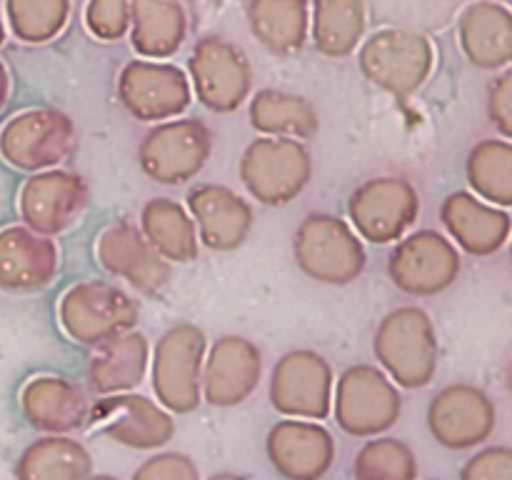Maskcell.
Wrapping results in <instances>:
<instances>
[{"mask_svg": "<svg viewBox=\"0 0 512 480\" xmlns=\"http://www.w3.org/2000/svg\"><path fill=\"white\" fill-rule=\"evenodd\" d=\"M85 480H118L115 475H88Z\"/></svg>", "mask_w": 512, "mask_h": 480, "instance_id": "b9f144b4", "label": "cell"}, {"mask_svg": "<svg viewBox=\"0 0 512 480\" xmlns=\"http://www.w3.org/2000/svg\"><path fill=\"white\" fill-rule=\"evenodd\" d=\"M250 125L270 138L308 140L318 133V113L300 95L265 88L250 100Z\"/></svg>", "mask_w": 512, "mask_h": 480, "instance_id": "f1b7e54d", "label": "cell"}, {"mask_svg": "<svg viewBox=\"0 0 512 480\" xmlns=\"http://www.w3.org/2000/svg\"><path fill=\"white\" fill-rule=\"evenodd\" d=\"M445 230L450 238L470 255H493L508 243L510 238V215L508 210H500L498 205H490L480 200L478 195L458 193L448 195L440 208Z\"/></svg>", "mask_w": 512, "mask_h": 480, "instance_id": "7402d4cb", "label": "cell"}, {"mask_svg": "<svg viewBox=\"0 0 512 480\" xmlns=\"http://www.w3.org/2000/svg\"><path fill=\"white\" fill-rule=\"evenodd\" d=\"M365 30L363 0H315L313 40L328 58H345L360 43Z\"/></svg>", "mask_w": 512, "mask_h": 480, "instance_id": "1f68e13d", "label": "cell"}, {"mask_svg": "<svg viewBox=\"0 0 512 480\" xmlns=\"http://www.w3.org/2000/svg\"><path fill=\"white\" fill-rule=\"evenodd\" d=\"M468 183L473 195L498 208L512 205V145L505 138L480 140L468 155Z\"/></svg>", "mask_w": 512, "mask_h": 480, "instance_id": "d6a6232c", "label": "cell"}, {"mask_svg": "<svg viewBox=\"0 0 512 480\" xmlns=\"http://www.w3.org/2000/svg\"><path fill=\"white\" fill-rule=\"evenodd\" d=\"M133 480H200L198 465L185 453H160L145 460Z\"/></svg>", "mask_w": 512, "mask_h": 480, "instance_id": "74e56055", "label": "cell"}, {"mask_svg": "<svg viewBox=\"0 0 512 480\" xmlns=\"http://www.w3.org/2000/svg\"><path fill=\"white\" fill-rule=\"evenodd\" d=\"M75 148L73 120L53 108L20 113L0 133L5 160L20 170H50Z\"/></svg>", "mask_w": 512, "mask_h": 480, "instance_id": "4fadbf2b", "label": "cell"}, {"mask_svg": "<svg viewBox=\"0 0 512 480\" xmlns=\"http://www.w3.org/2000/svg\"><path fill=\"white\" fill-rule=\"evenodd\" d=\"M495 413L488 393L475 385L455 383L440 390L428 408V428L448 450H470L493 435Z\"/></svg>", "mask_w": 512, "mask_h": 480, "instance_id": "2e32d148", "label": "cell"}, {"mask_svg": "<svg viewBox=\"0 0 512 480\" xmlns=\"http://www.w3.org/2000/svg\"><path fill=\"white\" fill-rule=\"evenodd\" d=\"M460 45L478 68H505L512 58V15L498 3H475L460 18Z\"/></svg>", "mask_w": 512, "mask_h": 480, "instance_id": "484cf974", "label": "cell"}, {"mask_svg": "<svg viewBox=\"0 0 512 480\" xmlns=\"http://www.w3.org/2000/svg\"><path fill=\"white\" fill-rule=\"evenodd\" d=\"M85 23L100 40L123 38L130 28V0H90Z\"/></svg>", "mask_w": 512, "mask_h": 480, "instance_id": "d590c367", "label": "cell"}, {"mask_svg": "<svg viewBox=\"0 0 512 480\" xmlns=\"http://www.w3.org/2000/svg\"><path fill=\"white\" fill-rule=\"evenodd\" d=\"M488 115L490 123L500 130L505 140H510L512 135V73L505 70L493 85H490L488 93Z\"/></svg>", "mask_w": 512, "mask_h": 480, "instance_id": "f35d334b", "label": "cell"}, {"mask_svg": "<svg viewBox=\"0 0 512 480\" xmlns=\"http://www.w3.org/2000/svg\"><path fill=\"white\" fill-rule=\"evenodd\" d=\"M335 423L355 438H375L393 428L403 398L393 380L375 365H353L335 383Z\"/></svg>", "mask_w": 512, "mask_h": 480, "instance_id": "3957f363", "label": "cell"}, {"mask_svg": "<svg viewBox=\"0 0 512 480\" xmlns=\"http://www.w3.org/2000/svg\"><path fill=\"white\" fill-rule=\"evenodd\" d=\"M460 253L453 240L435 230H418L395 245L388 260V275L403 293L438 295L455 283Z\"/></svg>", "mask_w": 512, "mask_h": 480, "instance_id": "5bb4252c", "label": "cell"}, {"mask_svg": "<svg viewBox=\"0 0 512 480\" xmlns=\"http://www.w3.org/2000/svg\"><path fill=\"white\" fill-rule=\"evenodd\" d=\"M433 45L410 30H378L360 50V70L373 85L398 100L420 90L433 70Z\"/></svg>", "mask_w": 512, "mask_h": 480, "instance_id": "5b68a950", "label": "cell"}, {"mask_svg": "<svg viewBox=\"0 0 512 480\" xmlns=\"http://www.w3.org/2000/svg\"><path fill=\"white\" fill-rule=\"evenodd\" d=\"M90 403L83 390L65 378H33L23 388V413L33 428L65 435L83 428Z\"/></svg>", "mask_w": 512, "mask_h": 480, "instance_id": "d4e9b609", "label": "cell"}, {"mask_svg": "<svg viewBox=\"0 0 512 480\" xmlns=\"http://www.w3.org/2000/svg\"><path fill=\"white\" fill-rule=\"evenodd\" d=\"M270 405L285 418L323 420L333 405V368L313 350H290L275 363Z\"/></svg>", "mask_w": 512, "mask_h": 480, "instance_id": "9c48e42d", "label": "cell"}, {"mask_svg": "<svg viewBox=\"0 0 512 480\" xmlns=\"http://www.w3.org/2000/svg\"><path fill=\"white\" fill-rule=\"evenodd\" d=\"M420 200L405 178H375L360 185L348 203L350 228L375 245L400 240L418 218Z\"/></svg>", "mask_w": 512, "mask_h": 480, "instance_id": "7c38bea8", "label": "cell"}, {"mask_svg": "<svg viewBox=\"0 0 512 480\" xmlns=\"http://www.w3.org/2000/svg\"><path fill=\"white\" fill-rule=\"evenodd\" d=\"M313 178V158L300 140H253L240 158V180L255 200L265 205H285L298 198Z\"/></svg>", "mask_w": 512, "mask_h": 480, "instance_id": "7a4b0ae2", "label": "cell"}, {"mask_svg": "<svg viewBox=\"0 0 512 480\" xmlns=\"http://www.w3.org/2000/svg\"><path fill=\"white\" fill-rule=\"evenodd\" d=\"M90 473V453L68 435H45L18 460V480H85Z\"/></svg>", "mask_w": 512, "mask_h": 480, "instance_id": "f546056e", "label": "cell"}, {"mask_svg": "<svg viewBox=\"0 0 512 480\" xmlns=\"http://www.w3.org/2000/svg\"><path fill=\"white\" fill-rule=\"evenodd\" d=\"M188 210L198 240L210 250H235L253 228L250 205L225 185H195L188 193Z\"/></svg>", "mask_w": 512, "mask_h": 480, "instance_id": "44dd1931", "label": "cell"}, {"mask_svg": "<svg viewBox=\"0 0 512 480\" xmlns=\"http://www.w3.org/2000/svg\"><path fill=\"white\" fill-rule=\"evenodd\" d=\"M268 460L285 480H323L335 463V440L313 420H280L265 440Z\"/></svg>", "mask_w": 512, "mask_h": 480, "instance_id": "d6986e66", "label": "cell"}, {"mask_svg": "<svg viewBox=\"0 0 512 480\" xmlns=\"http://www.w3.org/2000/svg\"><path fill=\"white\" fill-rule=\"evenodd\" d=\"M193 93L213 113H230L248 100L253 70L243 50L223 38H203L190 55Z\"/></svg>", "mask_w": 512, "mask_h": 480, "instance_id": "9a60e30c", "label": "cell"}, {"mask_svg": "<svg viewBox=\"0 0 512 480\" xmlns=\"http://www.w3.org/2000/svg\"><path fill=\"white\" fill-rule=\"evenodd\" d=\"M460 480H512V450L508 445L480 450L463 465Z\"/></svg>", "mask_w": 512, "mask_h": 480, "instance_id": "8d00e7d4", "label": "cell"}, {"mask_svg": "<svg viewBox=\"0 0 512 480\" xmlns=\"http://www.w3.org/2000/svg\"><path fill=\"white\" fill-rule=\"evenodd\" d=\"M355 480H415L418 460L398 438H373L360 448L353 465Z\"/></svg>", "mask_w": 512, "mask_h": 480, "instance_id": "836d02e7", "label": "cell"}, {"mask_svg": "<svg viewBox=\"0 0 512 480\" xmlns=\"http://www.w3.org/2000/svg\"><path fill=\"white\" fill-rule=\"evenodd\" d=\"M130 43L148 60L170 58L185 40V13L175 0H130Z\"/></svg>", "mask_w": 512, "mask_h": 480, "instance_id": "4316f807", "label": "cell"}, {"mask_svg": "<svg viewBox=\"0 0 512 480\" xmlns=\"http://www.w3.org/2000/svg\"><path fill=\"white\" fill-rule=\"evenodd\" d=\"M210 480H245L243 475H235V473H215Z\"/></svg>", "mask_w": 512, "mask_h": 480, "instance_id": "60d3db41", "label": "cell"}, {"mask_svg": "<svg viewBox=\"0 0 512 480\" xmlns=\"http://www.w3.org/2000/svg\"><path fill=\"white\" fill-rule=\"evenodd\" d=\"M373 350L385 375L400 388L418 390L433 380L438 368V340L430 315L415 305H403L380 320Z\"/></svg>", "mask_w": 512, "mask_h": 480, "instance_id": "6da1fadb", "label": "cell"}, {"mask_svg": "<svg viewBox=\"0 0 512 480\" xmlns=\"http://www.w3.org/2000/svg\"><path fill=\"white\" fill-rule=\"evenodd\" d=\"M250 28L255 38L273 53H298L308 40V3L305 0H250Z\"/></svg>", "mask_w": 512, "mask_h": 480, "instance_id": "4dcf8cb0", "label": "cell"}, {"mask_svg": "<svg viewBox=\"0 0 512 480\" xmlns=\"http://www.w3.org/2000/svg\"><path fill=\"white\" fill-rule=\"evenodd\" d=\"M100 265L145 295H158L170 283V263L155 253L135 225L115 223L100 233L95 245Z\"/></svg>", "mask_w": 512, "mask_h": 480, "instance_id": "ffe728a7", "label": "cell"}, {"mask_svg": "<svg viewBox=\"0 0 512 480\" xmlns=\"http://www.w3.org/2000/svg\"><path fill=\"white\" fill-rule=\"evenodd\" d=\"M5 98H8V73H5V68L0 65V108H3Z\"/></svg>", "mask_w": 512, "mask_h": 480, "instance_id": "ab89813d", "label": "cell"}, {"mask_svg": "<svg viewBox=\"0 0 512 480\" xmlns=\"http://www.w3.org/2000/svg\"><path fill=\"white\" fill-rule=\"evenodd\" d=\"M58 273V248L48 235L30 228L0 233V285L10 290H38Z\"/></svg>", "mask_w": 512, "mask_h": 480, "instance_id": "603a6c76", "label": "cell"}, {"mask_svg": "<svg viewBox=\"0 0 512 480\" xmlns=\"http://www.w3.org/2000/svg\"><path fill=\"white\" fill-rule=\"evenodd\" d=\"M0 45H3V25H0Z\"/></svg>", "mask_w": 512, "mask_h": 480, "instance_id": "7bdbcfd3", "label": "cell"}, {"mask_svg": "<svg viewBox=\"0 0 512 480\" xmlns=\"http://www.w3.org/2000/svg\"><path fill=\"white\" fill-rule=\"evenodd\" d=\"M88 205V185L68 170H43L20 190V215L30 230L58 235L78 223Z\"/></svg>", "mask_w": 512, "mask_h": 480, "instance_id": "e0dca14e", "label": "cell"}, {"mask_svg": "<svg viewBox=\"0 0 512 480\" xmlns=\"http://www.w3.org/2000/svg\"><path fill=\"white\" fill-rule=\"evenodd\" d=\"M13 33L25 43L53 40L68 20V0H8Z\"/></svg>", "mask_w": 512, "mask_h": 480, "instance_id": "e575fe53", "label": "cell"}, {"mask_svg": "<svg viewBox=\"0 0 512 480\" xmlns=\"http://www.w3.org/2000/svg\"><path fill=\"white\" fill-rule=\"evenodd\" d=\"M263 373L260 350L240 335L215 340L203 360L200 395L215 408H233L248 400Z\"/></svg>", "mask_w": 512, "mask_h": 480, "instance_id": "ac0fdd59", "label": "cell"}, {"mask_svg": "<svg viewBox=\"0 0 512 480\" xmlns=\"http://www.w3.org/2000/svg\"><path fill=\"white\" fill-rule=\"evenodd\" d=\"M85 423L110 438L113 443L133 450H155L170 443L175 435L173 413L153 403L145 395L113 393L95 400Z\"/></svg>", "mask_w": 512, "mask_h": 480, "instance_id": "30bf717a", "label": "cell"}, {"mask_svg": "<svg viewBox=\"0 0 512 480\" xmlns=\"http://www.w3.org/2000/svg\"><path fill=\"white\" fill-rule=\"evenodd\" d=\"M140 233L168 263H190L198 255V233L193 218L183 205L168 198H153L143 205Z\"/></svg>", "mask_w": 512, "mask_h": 480, "instance_id": "83f0119b", "label": "cell"}, {"mask_svg": "<svg viewBox=\"0 0 512 480\" xmlns=\"http://www.w3.org/2000/svg\"><path fill=\"white\" fill-rule=\"evenodd\" d=\"M213 135L208 125L195 118L163 120L145 133L138 148L140 168L148 178L163 185L193 180L208 163Z\"/></svg>", "mask_w": 512, "mask_h": 480, "instance_id": "ba28073f", "label": "cell"}, {"mask_svg": "<svg viewBox=\"0 0 512 480\" xmlns=\"http://www.w3.org/2000/svg\"><path fill=\"white\" fill-rule=\"evenodd\" d=\"M205 335L198 325L178 323L165 330L153 350V390L168 413H193L200 405Z\"/></svg>", "mask_w": 512, "mask_h": 480, "instance_id": "52a82bcc", "label": "cell"}, {"mask_svg": "<svg viewBox=\"0 0 512 480\" xmlns=\"http://www.w3.org/2000/svg\"><path fill=\"white\" fill-rule=\"evenodd\" d=\"M293 253L300 270L318 283L348 285L365 268L363 243L335 215H308L295 233Z\"/></svg>", "mask_w": 512, "mask_h": 480, "instance_id": "277c9868", "label": "cell"}, {"mask_svg": "<svg viewBox=\"0 0 512 480\" xmlns=\"http://www.w3.org/2000/svg\"><path fill=\"white\" fill-rule=\"evenodd\" d=\"M150 345L143 333H120L95 345L90 355L88 385L98 395L128 393L143 383L148 373Z\"/></svg>", "mask_w": 512, "mask_h": 480, "instance_id": "cb8c5ba5", "label": "cell"}, {"mask_svg": "<svg viewBox=\"0 0 512 480\" xmlns=\"http://www.w3.org/2000/svg\"><path fill=\"white\" fill-rule=\"evenodd\" d=\"M118 98L133 118L143 123H163L188 110L193 90L183 70L175 65L133 60L120 70Z\"/></svg>", "mask_w": 512, "mask_h": 480, "instance_id": "8fae6325", "label": "cell"}, {"mask_svg": "<svg viewBox=\"0 0 512 480\" xmlns=\"http://www.w3.org/2000/svg\"><path fill=\"white\" fill-rule=\"evenodd\" d=\"M58 315L68 338L95 348L103 340L133 330L140 310L125 290L103 280H85L65 290Z\"/></svg>", "mask_w": 512, "mask_h": 480, "instance_id": "8992f818", "label": "cell"}]
</instances>
